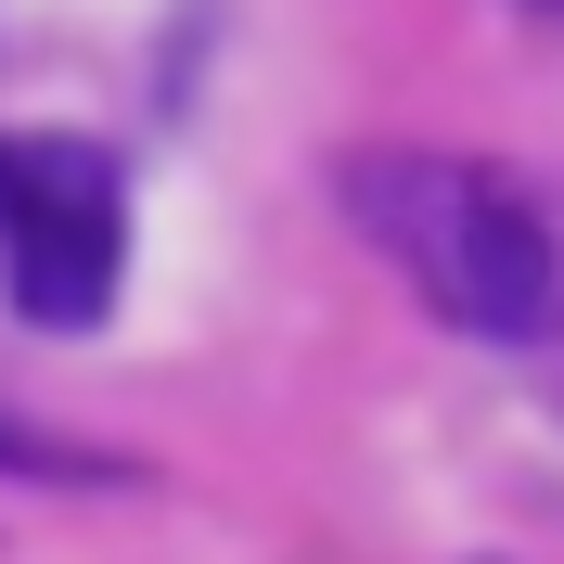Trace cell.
Returning <instances> with one entry per match:
<instances>
[{
  "label": "cell",
  "mask_w": 564,
  "mask_h": 564,
  "mask_svg": "<svg viewBox=\"0 0 564 564\" xmlns=\"http://www.w3.org/2000/svg\"><path fill=\"white\" fill-rule=\"evenodd\" d=\"M359 218L386 231V257L462 321V334L539 347V334L564 321L552 218H539L500 167H462V154H372V167H359Z\"/></svg>",
  "instance_id": "cell-1"
},
{
  "label": "cell",
  "mask_w": 564,
  "mask_h": 564,
  "mask_svg": "<svg viewBox=\"0 0 564 564\" xmlns=\"http://www.w3.org/2000/svg\"><path fill=\"white\" fill-rule=\"evenodd\" d=\"M129 270V180L77 129H0V282L52 334H90Z\"/></svg>",
  "instance_id": "cell-2"
},
{
  "label": "cell",
  "mask_w": 564,
  "mask_h": 564,
  "mask_svg": "<svg viewBox=\"0 0 564 564\" xmlns=\"http://www.w3.org/2000/svg\"><path fill=\"white\" fill-rule=\"evenodd\" d=\"M0 475H52V488H104L116 462H104V449H65V436H39V423H0Z\"/></svg>",
  "instance_id": "cell-3"
}]
</instances>
